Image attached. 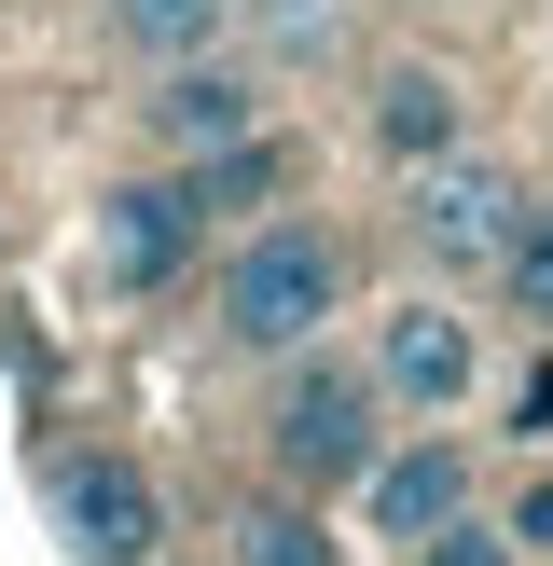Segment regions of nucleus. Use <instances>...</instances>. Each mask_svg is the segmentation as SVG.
Here are the masks:
<instances>
[{
  "instance_id": "nucleus-1",
  "label": "nucleus",
  "mask_w": 553,
  "mask_h": 566,
  "mask_svg": "<svg viewBox=\"0 0 553 566\" xmlns=\"http://www.w3.org/2000/svg\"><path fill=\"white\" fill-rule=\"evenodd\" d=\"M332 318H346V235L304 221V208L249 221V235L221 249V276H208V332L236 359H291V346H319Z\"/></svg>"
},
{
  "instance_id": "nucleus-2",
  "label": "nucleus",
  "mask_w": 553,
  "mask_h": 566,
  "mask_svg": "<svg viewBox=\"0 0 553 566\" xmlns=\"http://www.w3.org/2000/svg\"><path fill=\"white\" fill-rule=\"evenodd\" d=\"M249 442H263V470H276L291 497H332V484L359 497V470L387 457V387L359 374V359H332V346H291Z\"/></svg>"
},
{
  "instance_id": "nucleus-3",
  "label": "nucleus",
  "mask_w": 553,
  "mask_h": 566,
  "mask_svg": "<svg viewBox=\"0 0 553 566\" xmlns=\"http://www.w3.org/2000/svg\"><path fill=\"white\" fill-rule=\"evenodd\" d=\"M387 221H401V249H415L429 276H484L498 249H512L525 193H512V166H498V153H470V138H457V153L401 166V208H387Z\"/></svg>"
},
{
  "instance_id": "nucleus-4",
  "label": "nucleus",
  "mask_w": 553,
  "mask_h": 566,
  "mask_svg": "<svg viewBox=\"0 0 553 566\" xmlns=\"http://www.w3.org/2000/svg\"><path fill=\"white\" fill-rule=\"evenodd\" d=\"M42 525L70 539V566H153L166 497H153V470L111 457V442H55L42 457Z\"/></svg>"
},
{
  "instance_id": "nucleus-5",
  "label": "nucleus",
  "mask_w": 553,
  "mask_h": 566,
  "mask_svg": "<svg viewBox=\"0 0 553 566\" xmlns=\"http://www.w3.org/2000/svg\"><path fill=\"white\" fill-rule=\"evenodd\" d=\"M359 374L387 387V415H457L470 387H484V332L457 318V304H429V291H401L374 332H359Z\"/></svg>"
},
{
  "instance_id": "nucleus-6",
  "label": "nucleus",
  "mask_w": 553,
  "mask_h": 566,
  "mask_svg": "<svg viewBox=\"0 0 553 566\" xmlns=\"http://www.w3.org/2000/svg\"><path fill=\"white\" fill-rule=\"evenodd\" d=\"M138 125H153L166 166H194V153H221V138L276 125V70H263V55H236V42H208V55H180V70H153Z\"/></svg>"
},
{
  "instance_id": "nucleus-7",
  "label": "nucleus",
  "mask_w": 553,
  "mask_h": 566,
  "mask_svg": "<svg viewBox=\"0 0 553 566\" xmlns=\"http://www.w3.org/2000/svg\"><path fill=\"white\" fill-rule=\"evenodd\" d=\"M208 235H221V221L194 208V180H180V166H153V180H125V193L97 208V263H111V291H138V304H153V291H180V276L208 263Z\"/></svg>"
},
{
  "instance_id": "nucleus-8",
  "label": "nucleus",
  "mask_w": 553,
  "mask_h": 566,
  "mask_svg": "<svg viewBox=\"0 0 553 566\" xmlns=\"http://www.w3.org/2000/svg\"><path fill=\"white\" fill-rule=\"evenodd\" d=\"M470 484H484V470H470V442L457 429H415V442H387L374 470H359V525H374V539H442V525L470 512Z\"/></svg>"
},
{
  "instance_id": "nucleus-9",
  "label": "nucleus",
  "mask_w": 553,
  "mask_h": 566,
  "mask_svg": "<svg viewBox=\"0 0 553 566\" xmlns=\"http://www.w3.org/2000/svg\"><path fill=\"white\" fill-rule=\"evenodd\" d=\"M359 138H374L387 166H429V153H457L470 138V97H457V70H374V97H359Z\"/></svg>"
},
{
  "instance_id": "nucleus-10",
  "label": "nucleus",
  "mask_w": 553,
  "mask_h": 566,
  "mask_svg": "<svg viewBox=\"0 0 553 566\" xmlns=\"http://www.w3.org/2000/svg\"><path fill=\"white\" fill-rule=\"evenodd\" d=\"M180 180H194V208H208V221H236V235H249V221H276V193L304 180V138H291V125H249V138H221V153H194Z\"/></svg>"
},
{
  "instance_id": "nucleus-11",
  "label": "nucleus",
  "mask_w": 553,
  "mask_h": 566,
  "mask_svg": "<svg viewBox=\"0 0 553 566\" xmlns=\"http://www.w3.org/2000/svg\"><path fill=\"white\" fill-rule=\"evenodd\" d=\"M111 42H125L138 70H180V55L236 42V0H111Z\"/></svg>"
},
{
  "instance_id": "nucleus-12",
  "label": "nucleus",
  "mask_w": 553,
  "mask_h": 566,
  "mask_svg": "<svg viewBox=\"0 0 553 566\" xmlns=\"http://www.w3.org/2000/svg\"><path fill=\"white\" fill-rule=\"evenodd\" d=\"M498 318H525V332H553V193H525V221H512V249H498Z\"/></svg>"
},
{
  "instance_id": "nucleus-13",
  "label": "nucleus",
  "mask_w": 553,
  "mask_h": 566,
  "mask_svg": "<svg viewBox=\"0 0 553 566\" xmlns=\"http://www.w3.org/2000/svg\"><path fill=\"white\" fill-rule=\"evenodd\" d=\"M221 566H346V553H332V525L304 512V497H263V512H236Z\"/></svg>"
},
{
  "instance_id": "nucleus-14",
  "label": "nucleus",
  "mask_w": 553,
  "mask_h": 566,
  "mask_svg": "<svg viewBox=\"0 0 553 566\" xmlns=\"http://www.w3.org/2000/svg\"><path fill=\"white\" fill-rule=\"evenodd\" d=\"M236 28L263 42V70H304V55L346 42V0H236Z\"/></svg>"
},
{
  "instance_id": "nucleus-15",
  "label": "nucleus",
  "mask_w": 553,
  "mask_h": 566,
  "mask_svg": "<svg viewBox=\"0 0 553 566\" xmlns=\"http://www.w3.org/2000/svg\"><path fill=\"white\" fill-rule=\"evenodd\" d=\"M401 566H525V553H512V525H484V512H457V525H442V539H415Z\"/></svg>"
},
{
  "instance_id": "nucleus-16",
  "label": "nucleus",
  "mask_w": 553,
  "mask_h": 566,
  "mask_svg": "<svg viewBox=\"0 0 553 566\" xmlns=\"http://www.w3.org/2000/svg\"><path fill=\"white\" fill-rule=\"evenodd\" d=\"M498 525H512V553H553V470H540V484H525V497H512Z\"/></svg>"
},
{
  "instance_id": "nucleus-17",
  "label": "nucleus",
  "mask_w": 553,
  "mask_h": 566,
  "mask_svg": "<svg viewBox=\"0 0 553 566\" xmlns=\"http://www.w3.org/2000/svg\"><path fill=\"white\" fill-rule=\"evenodd\" d=\"M525 566H553V553H525Z\"/></svg>"
}]
</instances>
